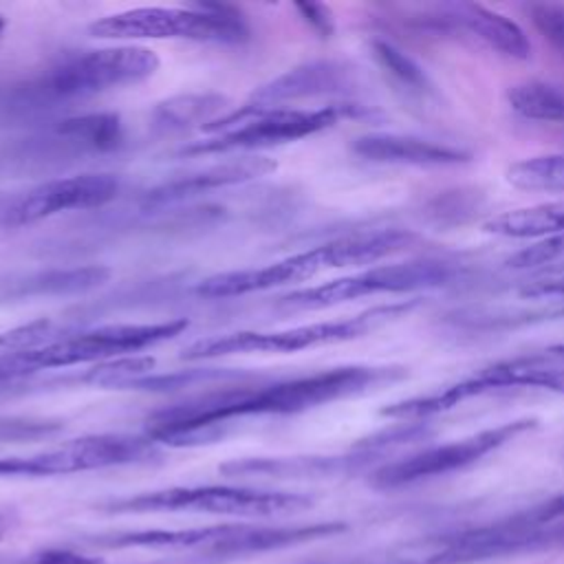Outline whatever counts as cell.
<instances>
[{
  "instance_id": "6da1fadb",
  "label": "cell",
  "mask_w": 564,
  "mask_h": 564,
  "mask_svg": "<svg viewBox=\"0 0 564 564\" xmlns=\"http://www.w3.org/2000/svg\"><path fill=\"white\" fill-rule=\"evenodd\" d=\"M408 377L403 366H339L280 379L267 386H223L163 408L148 419V438L172 447L218 441L236 419L297 414L333 401L359 397Z\"/></svg>"
},
{
  "instance_id": "7a4b0ae2",
  "label": "cell",
  "mask_w": 564,
  "mask_h": 564,
  "mask_svg": "<svg viewBox=\"0 0 564 564\" xmlns=\"http://www.w3.org/2000/svg\"><path fill=\"white\" fill-rule=\"evenodd\" d=\"M348 527L339 520L262 527V524H212L192 529H143L99 535L97 544L108 549H187L205 555H251L284 549L311 540L333 538Z\"/></svg>"
},
{
  "instance_id": "3957f363",
  "label": "cell",
  "mask_w": 564,
  "mask_h": 564,
  "mask_svg": "<svg viewBox=\"0 0 564 564\" xmlns=\"http://www.w3.org/2000/svg\"><path fill=\"white\" fill-rule=\"evenodd\" d=\"M189 328V319L174 317L152 324H106L82 330L73 337H59L42 348L0 355V383L51 368H68L77 364H99L134 355L139 350L163 344Z\"/></svg>"
},
{
  "instance_id": "277c9868",
  "label": "cell",
  "mask_w": 564,
  "mask_h": 564,
  "mask_svg": "<svg viewBox=\"0 0 564 564\" xmlns=\"http://www.w3.org/2000/svg\"><path fill=\"white\" fill-rule=\"evenodd\" d=\"M416 306L414 300L397 302V304H383L372 306L364 313H357L352 317L344 319H330V322H315V324H302L284 330H234L223 335H212L205 339H198L183 348L181 359L183 361H203V359H216L238 352H297L315 346H330L341 344L350 339H359L375 328L408 315Z\"/></svg>"
},
{
  "instance_id": "5b68a950",
  "label": "cell",
  "mask_w": 564,
  "mask_h": 564,
  "mask_svg": "<svg viewBox=\"0 0 564 564\" xmlns=\"http://www.w3.org/2000/svg\"><path fill=\"white\" fill-rule=\"evenodd\" d=\"M549 549H564V520L540 522L527 509L491 524L432 538L423 546H408L399 564H474Z\"/></svg>"
},
{
  "instance_id": "8992f818",
  "label": "cell",
  "mask_w": 564,
  "mask_h": 564,
  "mask_svg": "<svg viewBox=\"0 0 564 564\" xmlns=\"http://www.w3.org/2000/svg\"><path fill=\"white\" fill-rule=\"evenodd\" d=\"M364 115L361 106L355 104H330L324 108H275L249 112L242 106L225 112L216 121L203 126V132H209V139L194 141L183 145L178 154L200 156V154H220L234 150H256L278 143L297 141L322 132L335 126L341 117Z\"/></svg>"
},
{
  "instance_id": "52a82bcc",
  "label": "cell",
  "mask_w": 564,
  "mask_h": 564,
  "mask_svg": "<svg viewBox=\"0 0 564 564\" xmlns=\"http://www.w3.org/2000/svg\"><path fill=\"white\" fill-rule=\"evenodd\" d=\"M159 55L148 46H106L70 55L51 66L20 95L37 104L84 99L97 93L139 84L159 70Z\"/></svg>"
},
{
  "instance_id": "ba28073f",
  "label": "cell",
  "mask_w": 564,
  "mask_h": 564,
  "mask_svg": "<svg viewBox=\"0 0 564 564\" xmlns=\"http://www.w3.org/2000/svg\"><path fill=\"white\" fill-rule=\"evenodd\" d=\"M88 33L99 40H196L240 44L251 31L234 7L203 2L196 7H139L90 22Z\"/></svg>"
},
{
  "instance_id": "9c48e42d",
  "label": "cell",
  "mask_w": 564,
  "mask_h": 564,
  "mask_svg": "<svg viewBox=\"0 0 564 564\" xmlns=\"http://www.w3.org/2000/svg\"><path fill=\"white\" fill-rule=\"evenodd\" d=\"M313 505L308 494L269 491L229 485H194L143 491L128 498L104 502L108 513H156V511H192L236 518H273L304 511Z\"/></svg>"
},
{
  "instance_id": "30bf717a",
  "label": "cell",
  "mask_w": 564,
  "mask_h": 564,
  "mask_svg": "<svg viewBox=\"0 0 564 564\" xmlns=\"http://www.w3.org/2000/svg\"><path fill=\"white\" fill-rule=\"evenodd\" d=\"M460 278V267L447 260H408L397 264L370 267L359 273L335 278L315 286L289 291L278 297V306L286 311H322L350 300L381 295V293H410L421 289H436L452 284Z\"/></svg>"
},
{
  "instance_id": "8fae6325",
  "label": "cell",
  "mask_w": 564,
  "mask_h": 564,
  "mask_svg": "<svg viewBox=\"0 0 564 564\" xmlns=\"http://www.w3.org/2000/svg\"><path fill=\"white\" fill-rule=\"evenodd\" d=\"M154 443L148 436L90 434L70 438L57 447L26 456L0 458V478H46L117 465L141 463L154 456Z\"/></svg>"
},
{
  "instance_id": "7c38bea8",
  "label": "cell",
  "mask_w": 564,
  "mask_h": 564,
  "mask_svg": "<svg viewBox=\"0 0 564 564\" xmlns=\"http://www.w3.org/2000/svg\"><path fill=\"white\" fill-rule=\"evenodd\" d=\"M359 267V247L352 234L328 240L319 247L286 256L278 262L258 267V269H238L223 271L205 278L196 293L205 297H236L256 291H267L275 286H289L297 282H306L322 271Z\"/></svg>"
},
{
  "instance_id": "4fadbf2b",
  "label": "cell",
  "mask_w": 564,
  "mask_h": 564,
  "mask_svg": "<svg viewBox=\"0 0 564 564\" xmlns=\"http://www.w3.org/2000/svg\"><path fill=\"white\" fill-rule=\"evenodd\" d=\"M535 425H538V419H527V416L513 419L502 425L465 436L460 441L421 449L416 454H410L405 458H399V460L377 467L370 474L368 482L375 489H397V487L414 485L419 480H427L434 476H445L456 469H465V467L478 463L482 456L507 445L516 436L533 430Z\"/></svg>"
},
{
  "instance_id": "5bb4252c",
  "label": "cell",
  "mask_w": 564,
  "mask_h": 564,
  "mask_svg": "<svg viewBox=\"0 0 564 564\" xmlns=\"http://www.w3.org/2000/svg\"><path fill=\"white\" fill-rule=\"evenodd\" d=\"M119 194V178L106 172H86L44 181L22 196L7 216L9 225H31L68 209H95Z\"/></svg>"
},
{
  "instance_id": "9a60e30c",
  "label": "cell",
  "mask_w": 564,
  "mask_h": 564,
  "mask_svg": "<svg viewBox=\"0 0 564 564\" xmlns=\"http://www.w3.org/2000/svg\"><path fill=\"white\" fill-rule=\"evenodd\" d=\"M355 86V68L337 62V59H313L304 62L271 82L256 88L249 99L242 104L249 112L275 110L286 101L322 97V95H339L348 93Z\"/></svg>"
},
{
  "instance_id": "2e32d148",
  "label": "cell",
  "mask_w": 564,
  "mask_h": 564,
  "mask_svg": "<svg viewBox=\"0 0 564 564\" xmlns=\"http://www.w3.org/2000/svg\"><path fill=\"white\" fill-rule=\"evenodd\" d=\"M278 170V163L269 156H240V159H227L223 163L207 165L198 172L183 174L176 178H170L161 185L150 187L141 196V207L143 209H161L167 205H176L181 200H187L192 196L205 194L209 189L218 187H229L238 183H247L260 176H267Z\"/></svg>"
},
{
  "instance_id": "e0dca14e",
  "label": "cell",
  "mask_w": 564,
  "mask_h": 564,
  "mask_svg": "<svg viewBox=\"0 0 564 564\" xmlns=\"http://www.w3.org/2000/svg\"><path fill=\"white\" fill-rule=\"evenodd\" d=\"M350 150L372 163H399V165H423L443 167L460 165L471 161V152L434 139L397 132H368L350 143Z\"/></svg>"
},
{
  "instance_id": "ac0fdd59",
  "label": "cell",
  "mask_w": 564,
  "mask_h": 564,
  "mask_svg": "<svg viewBox=\"0 0 564 564\" xmlns=\"http://www.w3.org/2000/svg\"><path fill=\"white\" fill-rule=\"evenodd\" d=\"M379 454L352 449L346 456H291V458H240L223 463L220 474L236 476H269V478H324L352 474L368 467Z\"/></svg>"
},
{
  "instance_id": "d6986e66",
  "label": "cell",
  "mask_w": 564,
  "mask_h": 564,
  "mask_svg": "<svg viewBox=\"0 0 564 564\" xmlns=\"http://www.w3.org/2000/svg\"><path fill=\"white\" fill-rule=\"evenodd\" d=\"M436 24L460 26L482 40L489 48L511 57V59H529L531 42L524 31L509 18L498 11H491L482 4L474 2H456L436 7V15L432 18Z\"/></svg>"
},
{
  "instance_id": "ffe728a7",
  "label": "cell",
  "mask_w": 564,
  "mask_h": 564,
  "mask_svg": "<svg viewBox=\"0 0 564 564\" xmlns=\"http://www.w3.org/2000/svg\"><path fill=\"white\" fill-rule=\"evenodd\" d=\"M229 99L220 93H183L159 101L152 110V126L161 132H176L192 126H207L225 115Z\"/></svg>"
},
{
  "instance_id": "44dd1931",
  "label": "cell",
  "mask_w": 564,
  "mask_h": 564,
  "mask_svg": "<svg viewBox=\"0 0 564 564\" xmlns=\"http://www.w3.org/2000/svg\"><path fill=\"white\" fill-rule=\"evenodd\" d=\"M482 231L505 238H549L564 234V203H540L485 220Z\"/></svg>"
},
{
  "instance_id": "7402d4cb",
  "label": "cell",
  "mask_w": 564,
  "mask_h": 564,
  "mask_svg": "<svg viewBox=\"0 0 564 564\" xmlns=\"http://www.w3.org/2000/svg\"><path fill=\"white\" fill-rule=\"evenodd\" d=\"M447 324L463 330H509L527 324H542L564 319V304H544L533 308H463L445 315Z\"/></svg>"
},
{
  "instance_id": "603a6c76",
  "label": "cell",
  "mask_w": 564,
  "mask_h": 564,
  "mask_svg": "<svg viewBox=\"0 0 564 564\" xmlns=\"http://www.w3.org/2000/svg\"><path fill=\"white\" fill-rule=\"evenodd\" d=\"M55 132L93 152H115L123 145V121L117 112H86L62 119Z\"/></svg>"
},
{
  "instance_id": "cb8c5ba5",
  "label": "cell",
  "mask_w": 564,
  "mask_h": 564,
  "mask_svg": "<svg viewBox=\"0 0 564 564\" xmlns=\"http://www.w3.org/2000/svg\"><path fill=\"white\" fill-rule=\"evenodd\" d=\"M507 101L524 119L564 123V84L522 82L507 90Z\"/></svg>"
},
{
  "instance_id": "d4e9b609",
  "label": "cell",
  "mask_w": 564,
  "mask_h": 564,
  "mask_svg": "<svg viewBox=\"0 0 564 564\" xmlns=\"http://www.w3.org/2000/svg\"><path fill=\"white\" fill-rule=\"evenodd\" d=\"M507 183L524 192L564 194V152L540 154L509 165Z\"/></svg>"
},
{
  "instance_id": "484cf974",
  "label": "cell",
  "mask_w": 564,
  "mask_h": 564,
  "mask_svg": "<svg viewBox=\"0 0 564 564\" xmlns=\"http://www.w3.org/2000/svg\"><path fill=\"white\" fill-rule=\"evenodd\" d=\"M112 271L104 264H86V267H70V269H53L46 273L35 275L29 284V293L37 295H68V293H84L97 289L110 280Z\"/></svg>"
},
{
  "instance_id": "4316f807",
  "label": "cell",
  "mask_w": 564,
  "mask_h": 564,
  "mask_svg": "<svg viewBox=\"0 0 564 564\" xmlns=\"http://www.w3.org/2000/svg\"><path fill=\"white\" fill-rule=\"evenodd\" d=\"M370 48H372V57L383 68V73L390 75L403 90L419 97H425L432 93V82L425 75V70L403 51H399L397 46L383 40H372Z\"/></svg>"
},
{
  "instance_id": "83f0119b",
  "label": "cell",
  "mask_w": 564,
  "mask_h": 564,
  "mask_svg": "<svg viewBox=\"0 0 564 564\" xmlns=\"http://www.w3.org/2000/svg\"><path fill=\"white\" fill-rule=\"evenodd\" d=\"M154 366L156 359L152 355H126L95 364L79 377V381L97 388H126L128 383L152 375Z\"/></svg>"
},
{
  "instance_id": "f1b7e54d",
  "label": "cell",
  "mask_w": 564,
  "mask_h": 564,
  "mask_svg": "<svg viewBox=\"0 0 564 564\" xmlns=\"http://www.w3.org/2000/svg\"><path fill=\"white\" fill-rule=\"evenodd\" d=\"M482 205V194L476 189H452L434 196L425 205V216L434 225H460L474 214H478Z\"/></svg>"
},
{
  "instance_id": "f546056e",
  "label": "cell",
  "mask_w": 564,
  "mask_h": 564,
  "mask_svg": "<svg viewBox=\"0 0 564 564\" xmlns=\"http://www.w3.org/2000/svg\"><path fill=\"white\" fill-rule=\"evenodd\" d=\"M509 269L516 271H538V269H562L564 267V234H555L542 238L513 256L505 262Z\"/></svg>"
},
{
  "instance_id": "4dcf8cb0",
  "label": "cell",
  "mask_w": 564,
  "mask_h": 564,
  "mask_svg": "<svg viewBox=\"0 0 564 564\" xmlns=\"http://www.w3.org/2000/svg\"><path fill=\"white\" fill-rule=\"evenodd\" d=\"M229 377H238V375L229 372V370H216V368H209V370H176V372H170V375H148V377H141V379L128 383L126 388L167 392V390L189 388V386H198V383L205 386V383L223 381V379H229Z\"/></svg>"
},
{
  "instance_id": "1f68e13d",
  "label": "cell",
  "mask_w": 564,
  "mask_h": 564,
  "mask_svg": "<svg viewBox=\"0 0 564 564\" xmlns=\"http://www.w3.org/2000/svg\"><path fill=\"white\" fill-rule=\"evenodd\" d=\"M53 335V324L46 317H37L33 322L20 324L15 328H9L0 333V348L7 352H24V350H35L42 348L55 339Z\"/></svg>"
},
{
  "instance_id": "d6a6232c",
  "label": "cell",
  "mask_w": 564,
  "mask_h": 564,
  "mask_svg": "<svg viewBox=\"0 0 564 564\" xmlns=\"http://www.w3.org/2000/svg\"><path fill=\"white\" fill-rule=\"evenodd\" d=\"M529 15L535 29L557 48L564 53V4L538 2L529 4Z\"/></svg>"
},
{
  "instance_id": "836d02e7",
  "label": "cell",
  "mask_w": 564,
  "mask_h": 564,
  "mask_svg": "<svg viewBox=\"0 0 564 564\" xmlns=\"http://www.w3.org/2000/svg\"><path fill=\"white\" fill-rule=\"evenodd\" d=\"M295 11L302 15V20L319 35L330 37L335 33V20L326 4L319 2H295Z\"/></svg>"
},
{
  "instance_id": "e575fe53",
  "label": "cell",
  "mask_w": 564,
  "mask_h": 564,
  "mask_svg": "<svg viewBox=\"0 0 564 564\" xmlns=\"http://www.w3.org/2000/svg\"><path fill=\"white\" fill-rule=\"evenodd\" d=\"M520 295L529 300H542V297H564V275L553 278H540L533 282H524L520 286Z\"/></svg>"
},
{
  "instance_id": "d590c367",
  "label": "cell",
  "mask_w": 564,
  "mask_h": 564,
  "mask_svg": "<svg viewBox=\"0 0 564 564\" xmlns=\"http://www.w3.org/2000/svg\"><path fill=\"white\" fill-rule=\"evenodd\" d=\"M29 564H104L97 557L73 553V551H44Z\"/></svg>"
},
{
  "instance_id": "8d00e7d4",
  "label": "cell",
  "mask_w": 564,
  "mask_h": 564,
  "mask_svg": "<svg viewBox=\"0 0 564 564\" xmlns=\"http://www.w3.org/2000/svg\"><path fill=\"white\" fill-rule=\"evenodd\" d=\"M531 511L540 522H560V520H564V494L553 496V498L531 507Z\"/></svg>"
},
{
  "instance_id": "74e56055",
  "label": "cell",
  "mask_w": 564,
  "mask_h": 564,
  "mask_svg": "<svg viewBox=\"0 0 564 564\" xmlns=\"http://www.w3.org/2000/svg\"><path fill=\"white\" fill-rule=\"evenodd\" d=\"M7 529H9V516L4 511H0V540L7 533Z\"/></svg>"
},
{
  "instance_id": "f35d334b",
  "label": "cell",
  "mask_w": 564,
  "mask_h": 564,
  "mask_svg": "<svg viewBox=\"0 0 564 564\" xmlns=\"http://www.w3.org/2000/svg\"><path fill=\"white\" fill-rule=\"evenodd\" d=\"M551 352H557V355H564V344H557V346H551L549 348Z\"/></svg>"
},
{
  "instance_id": "ab89813d",
  "label": "cell",
  "mask_w": 564,
  "mask_h": 564,
  "mask_svg": "<svg viewBox=\"0 0 564 564\" xmlns=\"http://www.w3.org/2000/svg\"><path fill=\"white\" fill-rule=\"evenodd\" d=\"M4 26H7V20L0 15V35H2V31H4Z\"/></svg>"
}]
</instances>
